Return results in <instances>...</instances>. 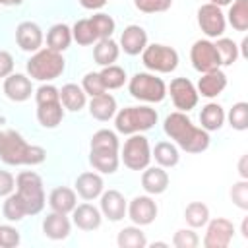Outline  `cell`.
I'll return each instance as SVG.
<instances>
[{
    "label": "cell",
    "mask_w": 248,
    "mask_h": 248,
    "mask_svg": "<svg viewBox=\"0 0 248 248\" xmlns=\"http://www.w3.org/2000/svg\"><path fill=\"white\" fill-rule=\"evenodd\" d=\"M163 130L186 153H202L209 147L211 141L209 132L192 124V120L182 110L170 112L163 122Z\"/></svg>",
    "instance_id": "cell-1"
},
{
    "label": "cell",
    "mask_w": 248,
    "mask_h": 248,
    "mask_svg": "<svg viewBox=\"0 0 248 248\" xmlns=\"http://www.w3.org/2000/svg\"><path fill=\"white\" fill-rule=\"evenodd\" d=\"M190 60H192V66L202 74L221 68V60H219V54L215 50V45L211 41H207V39H198L192 45Z\"/></svg>",
    "instance_id": "cell-9"
},
{
    "label": "cell",
    "mask_w": 248,
    "mask_h": 248,
    "mask_svg": "<svg viewBox=\"0 0 248 248\" xmlns=\"http://www.w3.org/2000/svg\"><path fill=\"white\" fill-rule=\"evenodd\" d=\"M215 50L219 54V60H221V66H232L238 58V46L232 39H227V37H219L215 43Z\"/></svg>",
    "instance_id": "cell-37"
},
{
    "label": "cell",
    "mask_w": 248,
    "mask_h": 248,
    "mask_svg": "<svg viewBox=\"0 0 248 248\" xmlns=\"http://www.w3.org/2000/svg\"><path fill=\"white\" fill-rule=\"evenodd\" d=\"M58 91H60V103H62V107L68 108V110H72V112H79L85 107V103H87V95H85V91L78 83H66Z\"/></svg>",
    "instance_id": "cell-26"
},
{
    "label": "cell",
    "mask_w": 248,
    "mask_h": 248,
    "mask_svg": "<svg viewBox=\"0 0 248 248\" xmlns=\"http://www.w3.org/2000/svg\"><path fill=\"white\" fill-rule=\"evenodd\" d=\"M141 188L151 194V196H157V194H163L167 188H169V174L163 167H145L143 174H141Z\"/></svg>",
    "instance_id": "cell-22"
},
{
    "label": "cell",
    "mask_w": 248,
    "mask_h": 248,
    "mask_svg": "<svg viewBox=\"0 0 248 248\" xmlns=\"http://www.w3.org/2000/svg\"><path fill=\"white\" fill-rule=\"evenodd\" d=\"M89 163L95 170H99L103 174H112V172H116L120 159H118V153H114V151H95V149H91L89 151Z\"/></svg>",
    "instance_id": "cell-29"
},
{
    "label": "cell",
    "mask_w": 248,
    "mask_h": 248,
    "mask_svg": "<svg viewBox=\"0 0 248 248\" xmlns=\"http://www.w3.org/2000/svg\"><path fill=\"white\" fill-rule=\"evenodd\" d=\"M89 114L95 120H101V122L110 120L116 114V99L110 93H107V91L97 95V97H91V101H89Z\"/></svg>",
    "instance_id": "cell-24"
},
{
    "label": "cell",
    "mask_w": 248,
    "mask_h": 248,
    "mask_svg": "<svg viewBox=\"0 0 248 248\" xmlns=\"http://www.w3.org/2000/svg\"><path fill=\"white\" fill-rule=\"evenodd\" d=\"M134 6L143 14L167 12L172 6V0H134Z\"/></svg>",
    "instance_id": "cell-44"
},
{
    "label": "cell",
    "mask_w": 248,
    "mask_h": 248,
    "mask_svg": "<svg viewBox=\"0 0 248 248\" xmlns=\"http://www.w3.org/2000/svg\"><path fill=\"white\" fill-rule=\"evenodd\" d=\"M74 225L81 231H95L101 227L103 215L101 211L91 203H79L74 207Z\"/></svg>",
    "instance_id": "cell-21"
},
{
    "label": "cell",
    "mask_w": 248,
    "mask_h": 248,
    "mask_svg": "<svg viewBox=\"0 0 248 248\" xmlns=\"http://www.w3.org/2000/svg\"><path fill=\"white\" fill-rule=\"evenodd\" d=\"M240 232H242V236H244V238H248V217H244V219H242Z\"/></svg>",
    "instance_id": "cell-51"
},
{
    "label": "cell",
    "mask_w": 248,
    "mask_h": 248,
    "mask_svg": "<svg viewBox=\"0 0 248 248\" xmlns=\"http://www.w3.org/2000/svg\"><path fill=\"white\" fill-rule=\"evenodd\" d=\"M23 0H0L2 6H19Z\"/></svg>",
    "instance_id": "cell-52"
},
{
    "label": "cell",
    "mask_w": 248,
    "mask_h": 248,
    "mask_svg": "<svg viewBox=\"0 0 248 248\" xmlns=\"http://www.w3.org/2000/svg\"><path fill=\"white\" fill-rule=\"evenodd\" d=\"M151 246H153V248H155V246H167V242H153Z\"/></svg>",
    "instance_id": "cell-54"
},
{
    "label": "cell",
    "mask_w": 248,
    "mask_h": 248,
    "mask_svg": "<svg viewBox=\"0 0 248 248\" xmlns=\"http://www.w3.org/2000/svg\"><path fill=\"white\" fill-rule=\"evenodd\" d=\"M231 2H232V0H209V4H215V6H219V8H221V6H229Z\"/></svg>",
    "instance_id": "cell-53"
},
{
    "label": "cell",
    "mask_w": 248,
    "mask_h": 248,
    "mask_svg": "<svg viewBox=\"0 0 248 248\" xmlns=\"http://www.w3.org/2000/svg\"><path fill=\"white\" fill-rule=\"evenodd\" d=\"M122 161L130 170H143L151 161L149 141L141 134H132L122 147Z\"/></svg>",
    "instance_id": "cell-8"
},
{
    "label": "cell",
    "mask_w": 248,
    "mask_h": 248,
    "mask_svg": "<svg viewBox=\"0 0 248 248\" xmlns=\"http://www.w3.org/2000/svg\"><path fill=\"white\" fill-rule=\"evenodd\" d=\"M172 244L176 248H196L200 244V238L192 229H180V231L174 232Z\"/></svg>",
    "instance_id": "cell-45"
},
{
    "label": "cell",
    "mask_w": 248,
    "mask_h": 248,
    "mask_svg": "<svg viewBox=\"0 0 248 248\" xmlns=\"http://www.w3.org/2000/svg\"><path fill=\"white\" fill-rule=\"evenodd\" d=\"M229 124L238 130V132H244L248 128V103L244 101H238L231 107L229 110Z\"/></svg>",
    "instance_id": "cell-41"
},
{
    "label": "cell",
    "mask_w": 248,
    "mask_h": 248,
    "mask_svg": "<svg viewBox=\"0 0 248 248\" xmlns=\"http://www.w3.org/2000/svg\"><path fill=\"white\" fill-rule=\"evenodd\" d=\"M116 242H118L120 248H143V246H147L145 232L138 225L136 227H124L118 232Z\"/></svg>",
    "instance_id": "cell-32"
},
{
    "label": "cell",
    "mask_w": 248,
    "mask_h": 248,
    "mask_svg": "<svg viewBox=\"0 0 248 248\" xmlns=\"http://www.w3.org/2000/svg\"><path fill=\"white\" fill-rule=\"evenodd\" d=\"M16 188V178L8 170H0V198H6L14 192Z\"/></svg>",
    "instance_id": "cell-47"
},
{
    "label": "cell",
    "mask_w": 248,
    "mask_h": 248,
    "mask_svg": "<svg viewBox=\"0 0 248 248\" xmlns=\"http://www.w3.org/2000/svg\"><path fill=\"white\" fill-rule=\"evenodd\" d=\"M89 21H91V27H93V31H95V35H97V41H99V39H108V37H112L116 23H114V19H112L108 14H103V12H101V14H95V16L89 17Z\"/></svg>",
    "instance_id": "cell-38"
},
{
    "label": "cell",
    "mask_w": 248,
    "mask_h": 248,
    "mask_svg": "<svg viewBox=\"0 0 248 248\" xmlns=\"http://www.w3.org/2000/svg\"><path fill=\"white\" fill-rule=\"evenodd\" d=\"M141 62L151 72L170 74L178 66V52L172 46L153 43V45H147L141 50Z\"/></svg>",
    "instance_id": "cell-7"
},
{
    "label": "cell",
    "mask_w": 248,
    "mask_h": 248,
    "mask_svg": "<svg viewBox=\"0 0 248 248\" xmlns=\"http://www.w3.org/2000/svg\"><path fill=\"white\" fill-rule=\"evenodd\" d=\"M169 93H170V99H172L174 107L182 112H188L198 105L200 95H198L194 83L188 78H174L169 85Z\"/></svg>",
    "instance_id": "cell-12"
},
{
    "label": "cell",
    "mask_w": 248,
    "mask_h": 248,
    "mask_svg": "<svg viewBox=\"0 0 248 248\" xmlns=\"http://www.w3.org/2000/svg\"><path fill=\"white\" fill-rule=\"evenodd\" d=\"M126 200L118 190H107L101 194V213L108 221H120L126 215Z\"/></svg>",
    "instance_id": "cell-17"
},
{
    "label": "cell",
    "mask_w": 248,
    "mask_h": 248,
    "mask_svg": "<svg viewBox=\"0 0 248 248\" xmlns=\"http://www.w3.org/2000/svg\"><path fill=\"white\" fill-rule=\"evenodd\" d=\"M99 76H101V81H103L105 89H120L126 83V72H124V68H120L116 64L103 66Z\"/></svg>",
    "instance_id": "cell-36"
},
{
    "label": "cell",
    "mask_w": 248,
    "mask_h": 248,
    "mask_svg": "<svg viewBox=\"0 0 248 248\" xmlns=\"http://www.w3.org/2000/svg\"><path fill=\"white\" fill-rule=\"evenodd\" d=\"M147 46V31L141 25H128L120 35V48L128 56L140 54Z\"/></svg>",
    "instance_id": "cell-16"
},
{
    "label": "cell",
    "mask_w": 248,
    "mask_h": 248,
    "mask_svg": "<svg viewBox=\"0 0 248 248\" xmlns=\"http://www.w3.org/2000/svg\"><path fill=\"white\" fill-rule=\"evenodd\" d=\"M91 149L95 151H114L118 153L120 149V143H118V138L112 130H97L91 138Z\"/></svg>",
    "instance_id": "cell-35"
},
{
    "label": "cell",
    "mask_w": 248,
    "mask_h": 248,
    "mask_svg": "<svg viewBox=\"0 0 248 248\" xmlns=\"http://www.w3.org/2000/svg\"><path fill=\"white\" fill-rule=\"evenodd\" d=\"M14 72V56L8 50H0V78H8Z\"/></svg>",
    "instance_id": "cell-48"
},
{
    "label": "cell",
    "mask_w": 248,
    "mask_h": 248,
    "mask_svg": "<svg viewBox=\"0 0 248 248\" xmlns=\"http://www.w3.org/2000/svg\"><path fill=\"white\" fill-rule=\"evenodd\" d=\"M151 157H155L157 165L163 167V169H169V167H176L178 165V159H180V153H178V147L170 141H159L155 143L153 151H151Z\"/></svg>",
    "instance_id": "cell-31"
},
{
    "label": "cell",
    "mask_w": 248,
    "mask_h": 248,
    "mask_svg": "<svg viewBox=\"0 0 248 248\" xmlns=\"http://www.w3.org/2000/svg\"><path fill=\"white\" fill-rule=\"evenodd\" d=\"M103 188H105V182H103L101 174H97V172H81L76 178V192L79 198H83L87 202L99 198L103 194Z\"/></svg>",
    "instance_id": "cell-20"
},
{
    "label": "cell",
    "mask_w": 248,
    "mask_h": 248,
    "mask_svg": "<svg viewBox=\"0 0 248 248\" xmlns=\"http://www.w3.org/2000/svg\"><path fill=\"white\" fill-rule=\"evenodd\" d=\"M231 200L242 211L248 209V178H242V180H238V182L232 184V188H231Z\"/></svg>",
    "instance_id": "cell-42"
},
{
    "label": "cell",
    "mask_w": 248,
    "mask_h": 248,
    "mask_svg": "<svg viewBox=\"0 0 248 248\" xmlns=\"http://www.w3.org/2000/svg\"><path fill=\"white\" fill-rule=\"evenodd\" d=\"M72 43V29L66 23H54L46 33V45L48 48L56 52H64Z\"/></svg>",
    "instance_id": "cell-30"
},
{
    "label": "cell",
    "mask_w": 248,
    "mask_h": 248,
    "mask_svg": "<svg viewBox=\"0 0 248 248\" xmlns=\"http://www.w3.org/2000/svg\"><path fill=\"white\" fill-rule=\"evenodd\" d=\"M81 89H83L85 95H89V97H97V95H101V93L107 91L105 85H103V81H101L99 72H89V74H85V76H83V81H81Z\"/></svg>",
    "instance_id": "cell-43"
},
{
    "label": "cell",
    "mask_w": 248,
    "mask_h": 248,
    "mask_svg": "<svg viewBox=\"0 0 248 248\" xmlns=\"http://www.w3.org/2000/svg\"><path fill=\"white\" fill-rule=\"evenodd\" d=\"M4 93H6V97L10 101L23 103L33 93L31 79L27 76H23V74H10L8 78H4Z\"/></svg>",
    "instance_id": "cell-15"
},
{
    "label": "cell",
    "mask_w": 248,
    "mask_h": 248,
    "mask_svg": "<svg viewBox=\"0 0 248 248\" xmlns=\"http://www.w3.org/2000/svg\"><path fill=\"white\" fill-rule=\"evenodd\" d=\"M0 159L6 165H41L46 159V151L41 145H31L16 130L0 132Z\"/></svg>",
    "instance_id": "cell-2"
},
{
    "label": "cell",
    "mask_w": 248,
    "mask_h": 248,
    "mask_svg": "<svg viewBox=\"0 0 248 248\" xmlns=\"http://www.w3.org/2000/svg\"><path fill=\"white\" fill-rule=\"evenodd\" d=\"M29 78L37 79V81H52L56 78L62 76V72L66 70V60L62 56V52H56L52 48H39L25 64Z\"/></svg>",
    "instance_id": "cell-3"
},
{
    "label": "cell",
    "mask_w": 248,
    "mask_h": 248,
    "mask_svg": "<svg viewBox=\"0 0 248 248\" xmlns=\"http://www.w3.org/2000/svg\"><path fill=\"white\" fill-rule=\"evenodd\" d=\"M64 118V108L60 99L37 103V120L43 128H56Z\"/></svg>",
    "instance_id": "cell-23"
},
{
    "label": "cell",
    "mask_w": 248,
    "mask_h": 248,
    "mask_svg": "<svg viewBox=\"0 0 248 248\" xmlns=\"http://www.w3.org/2000/svg\"><path fill=\"white\" fill-rule=\"evenodd\" d=\"M48 205L52 211H58V213H70L74 211V207L78 205V198H76V192L68 186H58L50 192L48 196Z\"/></svg>",
    "instance_id": "cell-25"
},
{
    "label": "cell",
    "mask_w": 248,
    "mask_h": 248,
    "mask_svg": "<svg viewBox=\"0 0 248 248\" xmlns=\"http://www.w3.org/2000/svg\"><path fill=\"white\" fill-rule=\"evenodd\" d=\"M72 39L78 43V45H93L97 41V35L91 27V21L89 19H78L72 27Z\"/></svg>",
    "instance_id": "cell-39"
},
{
    "label": "cell",
    "mask_w": 248,
    "mask_h": 248,
    "mask_svg": "<svg viewBox=\"0 0 248 248\" xmlns=\"http://www.w3.org/2000/svg\"><path fill=\"white\" fill-rule=\"evenodd\" d=\"M207 231L203 236V246L205 248H227L234 236V225L225 219L217 217L213 221H207Z\"/></svg>",
    "instance_id": "cell-11"
},
{
    "label": "cell",
    "mask_w": 248,
    "mask_h": 248,
    "mask_svg": "<svg viewBox=\"0 0 248 248\" xmlns=\"http://www.w3.org/2000/svg\"><path fill=\"white\" fill-rule=\"evenodd\" d=\"M198 25L207 37L217 39L225 33L227 19H225V14L221 12L219 6L207 2V4H202L198 8Z\"/></svg>",
    "instance_id": "cell-10"
},
{
    "label": "cell",
    "mask_w": 248,
    "mask_h": 248,
    "mask_svg": "<svg viewBox=\"0 0 248 248\" xmlns=\"http://www.w3.org/2000/svg\"><path fill=\"white\" fill-rule=\"evenodd\" d=\"M227 19L232 25V29L246 31L248 29V0H232Z\"/></svg>",
    "instance_id": "cell-33"
},
{
    "label": "cell",
    "mask_w": 248,
    "mask_h": 248,
    "mask_svg": "<svg viewBox=\"0 0 248 248\" xmlns=\"http://www.w3.org/2000/svg\"><path fill=\"white\" fill-rule=\"evenodd\" d=\"M16 41L21 50L37 52L43 45V29L35 21H21L16 29Z\"/></svg>",
    "instance_id": "cell-14"
},
{
    "label": "cell",
    "mask_w": 248,
    "mask_h": 248,
    "mask_svg": "<svg viewBox=\"0 0 248 248\" xmlns=\"http://www.w3.org/2000/svg\"><path fill=\"white\" fill-rule=\"evenodd\" d=\"M200 122H202V128L205 132H217V130H221V126L225 122V110H223V107L217 105V103H207L205 107H202Z\"/></svg>",
    "instance_id": "cell-28"
},
{
    "label": "cell",
    "mask_w": 248,
    "mask_h": 248,
    "mask_svg": "<svg viewBox=\"0 0 248 248\" xmlns=\"http://www.w3.org/2000/svg\"><path fill=\"white\" fill-rule=\"evenodd\" d=\"M157 110L151 107H126L114 116V128L120 134L132 136L151 130L157 124Z\"/></svg>",
    "instance_id": "cell-4"
},
{
    "label": "cell",
    "mask_w": 248,
    "mask_h": 248,
    "mask_svg": "<svg viewBox=\"0 0 248 248\" xmlns=\"http://www.w3.org/2000/svg\"><path fill=\"white\" fill-rule=\"evenodd\" d=\"M184 219L190 229H200L209 221V207L202 202H192L184 209Z\"/></svg>",
    "instance_id": "cell-34"
},
{
    "label": "cell",
    "mask_w": 248,
    "mask_h": 248,
    "mask_svg": "<svg viewBox=\"0 0 248 248\" xmlns=\"http://www.w3.org/2000/svg\"><path fill=\"white\" fill-rule=\"evenodd\" d=\"M118 54H120V46L118 43L108 37V39H99L97 45L93 46V58L99 66H110L118 60Z\"/></svg>",
    "instance_id": "cell-27"
},
{
    "label": "cell",
    "mask_w": 248,
    "mask_h": 248,
    "mask_svg": "<svg viewBox=\"0 0 248 248\" xmlns=\"http://www.w3.org/2000/svg\"><path fill=\"white\" fill-rule=\"evenodd\" d=\"M16 194L25 205L27 215H37L45 207V190H43V178L33 170H23L16 176Z\"/></svg>",
    "instance_id": "cell-5"
},
{
    "label": "cell",
    "mask_w": 248,
    "mask_h": 248,
    "mask_svg": "<svg viewBox=\"0 0 248 248\" xmlns=\"http://www.w3.org/2000/svg\"><path fill=\"white\" fill-rule=\"evenodd\" d=\"M128 91L134 99L145 101V103H161L167 97V85L161 78L147 72H138L130 78Z\"/></svg>",
    "instance_id": "cell-6"
},
{
    "label": "cell",
    "mask_w": 248,
    "mask_h": 248,
    "mask_svg": "<svg viewBox=\"0 0 248 248\" xmlns=\"http://www.w3.org/2000/svg\"><path fill=\"white\" fill-rule=\"evenodd\" d=\"M126 213L128 217L132 219L134 225L138 227H145V225H151L157 217V203L153 202L151 196H136L130 205L126 207Z\"/></svg>",
    "instance_id": "cell-13"
},
{
    "label": "cell",
    "mask_w": 248,
    "mask_h": 248,
    "mask_svg": "<svg viewBox=\"0 0 248 248\" xmlns=\"http://www.w3.org/2000/svg\"><path fill=\"white\" fill-rule=\"evenodd\" d=\"M85 10H99L107 4V0H78Z\"/></svg>",
    "instance_id": "cell-49"
},
{
    "label": "cell",
    "mask_w": 248,
    "mask_h": 248,
    "mask_svg": "<svg viewBox=\"0 0 248 248\" xmlns=\"http://www.w3.org/2000/svg\"><path fill=\"white\" fill-rule=\"evenodd\" d=\"M2 213H4V217L8 219V221H21L27 213H25V205H23V202L19 200V196L17 194H10V196H6V202H4V205H2Z\"/></svg>",
    "instance_id": "cell-40"
},
{
    "label": "cell",
    "mask_w": 248,
    "mask_h": 248,
    "mask_svg": "<svg viewBox=\"0 0 248 248\" xmlns=\"http://www.w3.org/2000/svg\"><path fill=\"white\" fill-rule=\"evenodd\" d=\"M227 87V76L221 70H213V72H205L200 81H198V95L205 97V99H213L219 93H223V89Z\"/></svg>",
    "instance_id": "cell-19"
},
{
    "label": "cell",
    "mask_w": 248,
    "mask_h": 248,
    "mask_svg": "<svg viewBox=\"0 0 248 248\" xmlns=\"http://www.w3.org/2000/svg\"><path fill=\"white\" fill-rule=\"evenodd\" d=\"M70 231H72V223L66 217V213L52 211L43 219V234L50 240H64L68 238Z\"/></svg>",
    "instance_id": "cell-18"
},
{
    "label": "cell",
    "mask_w": 248,
    "mask_h": 248,
    "mask_svg": "<svg viewBox=\"0 0 248 248\" xmlns=\"http://www.w3.org/2000/svg\"><path fill=\"white\" fill-rule=\"evenodd\" d=\"M246 163H248V155H242L240 161H238V172H240L242 178H248V167H246Z\"/></svg>",
    "instance_id": "cell-50"
},
{
    "label": "cell",
    "mask_w": 248,
    "mask_h": 248,
    "mask_svg": "<svg viewBox=\"0 0 248 248\" xmlns=\"http://www.w3.org/2000/svg\"><path fill=\"white\" fill-rule=\"evenodd\" d=\"M19 244V231L10 225H0V246L14 248Z\"/></svg>",
    "instance_id": "cell-46"
}]
</instances>
